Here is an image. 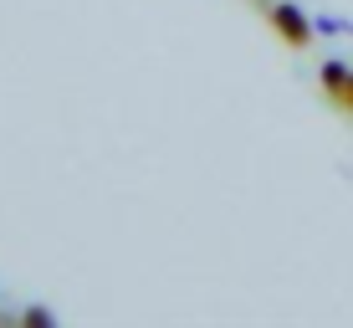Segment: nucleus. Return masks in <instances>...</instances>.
Here are the masks:
<instances>
[{"instance_id":"7ed1b4c3","label":"nucleus","mask_w":353,"mask_h":328,"mask_svg":"<svg viewBox=\"0 0 353 328\" xmlns=\"http://www.w3.org/2000/svg\"><path fill=\"white\" fill-rule=\"evenodd\" d=\"M312 26H318V36H348V41H353V21H348V16H333V10H312Z\"/></svg>"},{"instance_id":"0eeeda50","label":"nucleus","mask_w":353,"mask_h":328,"mask_svg":"<svg viewBox=\"0 0 353 328\" xmlns=\"http://www.w3.org/2000/svg\"><path fill=\"white\" fill-rule=\"evenodd\" d=\"M251 6H256V10H261V16H266V10H272V6H276V0H251Z\"/></svg>"},{"instance_id":"39448f33","label":"nucleus","mask_w":353,"mask_h":328,"mask_svg":"<svg viewBox=\"0 0 353 328\" xmlns=\"http://www.w3.org/2000/svg\"><path fill=\"white\" fill-rule=\"evenodd\" d=\"M333 108H338V113H348V118H353V72H348V88H343V98H338Z\"/></svg>"},{"instance_id":"f257e3e1","label":"nucleus","mask_w":353,"mask_h":328,"mask_svg":"<svg viewBox=\"0 0 353 328\" xmlns=\"http://www.w3.org/2000/svg\"><path fill=\"white\" fill-rule=\"evenodd\" d=\"M266 21H272V31L282 36L292 52H307V46L318 41V26H312L307 6H297V0H276V6L266 10Z\"/></svg>"},{"instance_id":"20e7f679","label":"nucleus","mask_w":353,"mask_h":328,"mask_svg":"<svg viewBox=\"0 0 353 328\" xmlns=\"http://www.w3.org/2000/svg\"><path fill=\"white\" fill-rule=\"evenodd\" d=\"M57 323L62 318H57L46 302H26V308H21V328H57Z\"/></svg>"},{"instance_id":"423d86ee","label":"nucleus","mask_w":353,"mask_h":328,"mask_svg":"<svg viewBox=\"0 0 353 328\" xmlns=\"http://www.w3.org/2000/svg\"><path fill=\"white\" fill-rule=\"evenodd\" d=\"M10 323H21V313H6V308H0V328H10Z\"/></svg>"},{"instance_id":"f03ea898","label":"nucleus","mask_w":353,"mask_h":328,"mask_svg":"<svg viewBox=\"0 0 353 328\" xmlns=\"http://www.w3.org/2000/svg\"><path fill=\"white\" fill-rule=\"evenodd\" d=\"M348 62H343V57H327V62L318 67V82H323V93H327V103H338V98H343V88H348Z\"/></svg>"}]
</instances>
